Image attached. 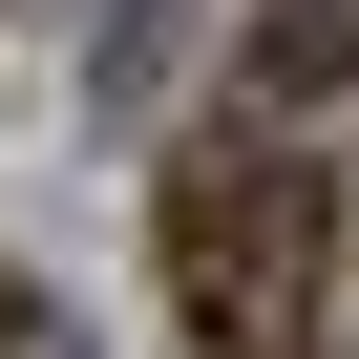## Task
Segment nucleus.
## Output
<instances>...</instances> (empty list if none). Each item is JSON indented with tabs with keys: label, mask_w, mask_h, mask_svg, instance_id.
I'll return each mask as SVG.
<instances>
[{
	"label": "nucleus",
	"mask_w": 359,
	"mask_h": 359,
	"mask_svg": "<svg viewBox=\"0 0 359 359\" xmlns=\"http://www.w3.org/2000/svg\"><path fill=\"white\" fill-rule=\"evenodd\" d=\"M148 275H169V359H338V191L296 127H191L169 148V212H148Z\"/></svg>",
	"instance_id": "1"
},
{
	"label": "nucleus",
	"mask_w": 359,
	"mask_h": 359,
	"mask_svg": "<svg viewBox=\"0 0 359 359\" xmlns=\"http://www.w3.org/2000/svg\"><path fill=\"white\" fill-rule=\"evenodd\" d=\"M359 64V0H275V22H254V85L296 106V85H338Z\"/></svg>",
	"instance_id": "2"
}]
</instances>
